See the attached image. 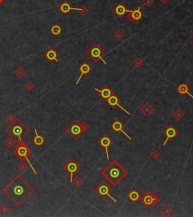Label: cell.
<instances>
[{"label":"cell","mask_w":193,"mask_h":217,"mask_svg":"<svg viewBox=\"0 0 193 217\" xmlns=\"http://www.w3.org/2000/svg\"><path fill=\"white\" fill-rule=\"evenodd\" d=\"M112 10H113L114 13L119 18H122L126 12H128V13L129 12V10L126 9L125 5L122 2H119L117 5L112 9Z\"/></svg>","instance_id":"17"},{"label":"cell","mask_w":193,"mask_h":217,"mask_svg":"<svg viewBox=\"0 0 193 217\" xmlns=\"http://www.w3.org/2000/svg\"><path fill=\"white\" fill-rule=\"evenodd\" d=\"M26 73H27V71H26L25 69H23L21 66H19V67L15 70V73L16 74V76H18L19 78L24 77V76H26Z\"/></svg>","instance_id":"25"},{"label":"cell","mask_w":193,"mask_h":217,"mask_svg":"<svg viewBox=\"0 0 193 217\" xmlns=\"http://www.w3.org/2000/svg\"><path fill=\"white\" fill-rule=\"evenodd\" d=\"M2 191L15 205L20 207L23 202L33 195L35 190L24 178L20 175H17L5 187Z\"/></svg>","instance_id":"1"},{"label":"cell","mask_w":193,"mask_h":217,"mask_svg":"<svg viewBox=\"0 0 193 217\" xmlns=\"http://www.w3.org/2000/svg\"><path fill=\"white\" fill-rule=\"evenodd\" d=\"M59 9L63 14H64V15H67V14L70 13V11H72V10L77 11V12L79 11V8L77 9V8L71 7V5H70L67 2H63L62 4L60 5Z\"/></svg>","instance_id":"19"},{"label":"cell","mask_w":193,"mask_h":217,"mask_svg":"<svg viewBox=\"0 0 193 217\" xmlns=\"http://www.w3.org/2000/svg\"><path fill=\"white\" fill-rule=\"evenodd\" d=\"M184 115H185L184 113L182 111V110L180 109V108H177V109L173 113L174 117L178 121L181 120V119L183 118V117H184Z\"/></svg>","instance_id":"26"},{"label":"cell","mask_w":193,"mask_h":217,"mask_svg":"<svg viewBox=\"0 0 193 217\" xmlns=\"http://www.w3.org/2000/svg\"><path fill=\"white\" fill-rule=\"evenodd\" d=\"M64 169L66 173L70 174V182L73 183V176H75V174H76L81 170V166L76 160L71 159L67 163H65V165L64 166Z\"/></svg>","instance_id":"9"},{"label":"cell","mask_w":193,"mask_h":217,"mask_svg":"<svg viewBox=\"0 0 193 217\" xmlns=\"http://www.w3.org/2000/svg\"><path fill=\"white\" fill-rule=\"evenodd\" d=\"M18 119V117H17L15 115H13V114H9V115L7 117V118H6V120H7V122L9 123V125L13 124L14 123L16 122Z\"/></svg>","instance_id":"34"},{"label":"cell","mask_w":193,"mask_h":217,"mask_svg":"<svg viewBox=\"0 0 193 217\" xmlns=\"http://www.w3.org/2000/svg\"><path fill=\"white\" fill-rule=\"evenodd\" d=\"M87 55L95 63H97L101 61L105 65H107V63L103 59V56L106 55V52L97 43H95L87 52Z\"/></svg>","instance_id":"7"},{"label":"cell","mask_w":193,"mask_h":217,"mask_svg":"<svg viewBox=\"0 0 193 217\" xmlns=\"http://www.w3.org/2000/svg\"><path fill=\"white\" fill-rule=\"evenodd\" d=\"M45 57L50 62H57L58 61V53L54 48H50L45 52Z\"/></svg>","instance_id":"18"},{"label":"cell","mask_w":193,"mask_h":217,"mask_svg":"<svg viewBox=\"0 0 193 217\" xmlns=\"http://www.w3.org/2000/svg\"><path fill=\"white\" fill-rule=\"evenodd\" d=\"M50 30H51V33L54 36H58L59 34H60L62 29H61L60 26H59V25L57 24H54L51 27Z\"/></svg>","instance_id":"27"},{"label":"cell","mask_w":193,"mask_h":217,"mask_svg":"<svg viewBox=\"0 0 193 217\" xmlns=\"http://www.w3.org/2000/svg\"><path fill=\"white\" fill-rule=\"evenodd\" d=\"M106 102L109 105V106L111 107V108H115V107H118V108H120L122 111H123L124 112L126 113L128 115H131V113H130L129 111H128L126 109H125L123 107L121 106V105L119 104L121 102L120 99L119 98V97L116 96L115 94H114V95H112L109 99H107V100L106 101Z\"/></svg>","instance_id":"13"},{"label":"cell","mask_w":193,"mask_h":217,"mask_svg":"<svg viewBox=\"0 0 193 217\" xmlns=\"http://www.w3.org/2000/svg\"><path fill=\"white\" fill-rule=\"evenodd\" d=\"M15 142H16V141H15L12 137H10L7 138V139L4 141V144L5 147L8 148H12V147L15 144Z\"/></svg>","instance_id":"29"},{"label":"cell","mask_w":193,"mask_h":217,"mask_svg":"<svg viewBox=\"0 0 193 217\" xmlns=\"http://www.w3.org/2000/svg\"><path fill=\"white\" fill-rule=\"evenodd\" d=\"M29 165L28 164V163L26 161V160H21V162H20L19 164H18V167L20 171H22V172H24V171H26V169L29 168Z\"/></svg>","instance_id":"28"},{"label":"cell","mask_w":193,"mask_h":217,"mask_svg":"<svg viewBox=\"0 0 193 217\" xmlns=\"http://www.w3.org/2000/svg\"><path fill=\"white\" fill-rule=\"evenodd\" d=\"M123 127H124L123 124H122L119 120L114 121V122L112 123V125H111V128L112 129V130H114V131L116 132V133H119V132H120V133H122V134L125 135V136H126L128 139L132 140V138H131V136H130L128 133H126L125 131H124Z\"/></svg>","instance_id":"16"},{"label":"cell","mask_w":193,"mask_h":217,"mask_svg":"<svg viewBox=\"0 0 193 217\" xmlns=\"http://www.w3.org/2000/svg\"><path fill=\"white\" fill-rule=\"evenodd\" d=\"M160 213L164 216H170L174 213V210L171 207L170 205H164L162 208L160 210Z\"/></svg>","instance_id":"23"},{"label":"cell","mask_w":193,"mask_h":217,"mask_svg":"<svg viewBox=\"0 0 193 217\" xmlns=\"http://www.w3.org/2000/svg\"><path fill=\"white\" fill-rule=\"evenodd\" d=\"M95 191L97 196H99L102 200H106L108 197L110 198L114 203H117V201L112 196L113 192L112 187L106 182H102L95 188Z\"/></svg>","instance_id":"6"},{"label":"cell","mask_w":193,"mask_h":217,"mask_svg":"<svg viewBox=\"0 0 193 217\" xmlns=\"http://www.w3.org/2000/svg\"><path fill=\"white\" fill-rule=\"evenodd\" d=\"M78 70H79L80 72V76H78L77 81L76 82V86L78 84V83H79L83 76H85V75L88 74V73H90L91 70V67L90 64H88V63H83V64H81V65H80Z\"/></svg>","instance_id":"15"},{"label":"cell","mask_w":193,"mask_h":217,"mask_svg":"<svg viewBox=\"0 0 193 217\" xmlns=\"http://www.w3.org/2000/svg\"><path fill=\"white\" fill-rule=\"evenodd\" d=\"M78 13H79L80 15H81L82 17H85L89 13V9H88L86 6L82 5L79 8V11H78Z\"/></svg>","instance_id":"32"},{"label":"cell","mask_w":193,"mask_h":217,"mask_svg":"<svg viewBox=\"0 0 193 217\" xmlns=\"http://www.w3.org/2000/svg\"><path fill=\"white\" fill-rule=\"evenodd\" d=\"M163 135L166 137L165 141L163 143V146H165L169 140H171L172 141V140H174V138L178 136L179 132L176 127L173 126H169L163 131Z\"/></svg>","instance_id":"10"},{"label":"cell","mask_w":193,"mask_h":217,"mask_svg":"<svg viewBox=\"0 0 193 217\" xmlns=\"http://www.w3.org/2000/svg\"><path fill=\"white\" fill-rule=\"evenodd\" d=\"M128 171L116 160H112L101 172V175L113 186L119 185L128 176Z\"/></svg>","instance_id":"2"},{"label":"cell","mask_w":193,"mask_h":217,"mask_svg":"<svg viewBox=\"0 0 193 217\" xmlns=\"http://www.w3.org/2000/svg\"><path fill=\"white\" fill-rule=\"evenodd\" d=\"M83 182H83V179L80 176H76L74 179H73V183L74 184V185L76 188H79L82 185Z\"/></svg>","instance_id":"30"},{"label":"cell","mask_w":193,"mask_h":217,"mask_svg":"<svg viewBox=\"0 0 193 217\" xmlns=\"http://www.w3.org/2000/svg\"><path fill=\"white\" fill-rule=\"evenodd\" d=\"M190 45H192V46L193 47V38H192L190 40Z\"/></svg>","instance_id":"40"},{"label":"cell","mask_w":193,"mask_h":217,"mask_svg":"<svg viewBox=\"0 0 193 217\" xmlns=\"http://www.w3.org/2000/svg\"><path fill=\"white\" fill-rule=\"evenodd\" d=\"M96 92H98L99 95L100 97H101L103 100L106 101L107 99H109L112 96V95H114V92L107 86H104L101 89H95Z\"/></svg>","instance_id":"14"},{"label":"cell","mask_w":193,"mask_h":217,"mask_svg":"<svg viewBox=\"0 0 193 217\" xmlns=\"http://www.w3.org/2000/svg\"><path fill=\"white\" fill-rule=\"evenodd\" d=\"M143 12L140 11V7H137L134 10L129 11L127 15V18L131 23L134 22H138L140 20H141L143 17Z\"/></svg>","instance_id":"12"},{"label":"cell","mask_w":193,"mask_h":217,"mask_svg":"<svg viewBox=\"0 0 193 217\" xmlns=\"http://www.w3.org/2000/svg\"><path fill=\"white\" fill-rule=\"evenodd\" d=\"M3 2H4V0H0V4H2V3Z\"/></svg>","instance_id":"41"},{"label":"cell","mask_w":193,"mask_h":217,"mask_svg":"<svg viewBox=\"0 0 193 217\" xmlns=\"http://www.w3.org/2000/svg\"><path fill=\"white\" fill-rule=\"evenodd\" d=\"M10 210H11V207L6 204H3L0 207V211H1L2 213H3L4 215L9 213V212H10Z\"/></svg>","instance_id":"33"},{"label":"cell","mask_w":193,"mask_h":217,"mask_svg":"<svg viewBox=\"0 0 193 217\" xmlns=\"http://www.w3.org/2000/svg\"><path fill=\"white\" fill-rule=\"evenodd\" d=\"M161 156V153L157 150H154L151 154V157L153 158V160H158V159Z\"/></svg>","instance_id":"37"},{"label":"cell","mask_w":193,"mask_h":217,"mask_svg":"<svg viewBox=\"0 0 193 217\" xmlns=\"http://www.w3.org/2000/svg\"><path fill=\"white\" fill-rule=\"evenodd\" d=\"M161 196L157 192L151 193L150 191H147L142 197H140V201L146 208L150 210L161 200Z\"/></svg>","instance_id":"8"},{"label":"cell","mask_w":193,"mask_h":217,"mask_svg":"<svg viewBox=\"0 0 193 217\" xmlns=\"http://www.w3.org/2000/svg\"><path fill=\"white\" fill-rule=\"evenodd\" d=\"M88 126L85 122H81L78 119H76L70 123L68 126L65 129V132L73 139L78 140L87 131Z\"/></svg>","instance_id":"4"},{"label":"cell","mask_w":193,"mask_h":217,"mask_svg":"<svg viewBox=\"0 0 193 217\" xmlns=\"http://www.w3.org/2000/svg\"><path fill=\"white\" fill-rule=\"evenodd\" d=\"M113 37H115V40H121L124 37V34L121 30H116L113 34Z\"/></svg>","instance_id":"36"},{"label":"cell","mask_w":193,"mask_h":217,"mask_svg":"<svg viewBox=\"0 0 193 217\" xmlns=\"http://www.w3.org/2000/svg\"><path fill=\"white\" fill-rule=\"evenodd\" d=\"M29 131L30 130L27 126L25 125L19 119L5 129L6 133L18 143L23 141V138L29 134Z\"/></svg>","instance_id":"3"},{"label":"cell","mask_w":193,"mask_h":217,"mask_svg":"<svg viewBox=\"0 0 193 217\" xmlns=\"http://www.w3.org/2000/svg\"><path fill=\"white\" fill-rule=\"evenodd\" d=\"M23 87H24V89H26V91H28V92H30V91H32L33 89L35 88V85H34L32 82L28 81L25 83L24 86H23Z\"/></svg>","instance_id":"35"},{"label":"cell","mask_w":193,"mask_h":217,"mask_svg":"<svg viewBox=\"0 0 193 217\" xmlns=\"http://www.w3.org/2000/svg\"><path fill=\"white\" fill-rule=\"evenodd\" d=\"M13 153L14 155H15L17 158H19L20 160H26V161L28 163V164L29 165V166H30L31 169L33 171L34 173H35L36 176H38V173H37L36 170L34 166H33L31 162L29 161V159H28L29 155L32 154V150L29 148V146H28V144H26V143H25L24 141H23L18 142V145H17L16 148L14 149Z\"/></svg>","instance_id":"5"},{"label":"cell","mask_w":193,"mask_h":217,"mask_svg":"<svg viewBox=\"0 0 193 217\" xmlns=\"http://www.w3.org/2000/svg\"><path fill=\"white\" fill-rule=\"evenodd\" d=\"M142 2L144 5H146V7H151L152 5L153 4L154 0H142Z\"/></svg>","instance_id":"38"},{"label":"cell","mask_w":193,"mask_h":217,"mask_svg":"<svg viewBox=\"0 0 193 217\" xmlns=\"http://www.w3.org/2000/svg\"><path fill=\"white\" fill-rule=\"evenodd\" d=\"M143 60L140 57L136 58V59L133 61V65H134V67H135L136 68H140L143 66Z\"/></svg>","instance_id":"31"},{"label":"cell","mask_w":193,"mask_h":217,"mask_svg":"<svg viewBox=\"0 0 193 217\" xmlns=\"http://www.w3.org/2000/svg\"><path fill=\"white\" fill-rule=\"evenodd\" d=\"M128 199L130 200V201L131 202H136L138 200H140V194L136 190H132L131 191H130L129 194L128 195Z\"/></svg>","instance_id":"24"},{"label":"cell","mask_w":193,"mask_h":217,"mask_svg":"<svg viewBox=\"0 0 193 217\" xmlns=\"http://www.w3.org/2000/svg\"><path fill=\"white\" fill-rule=\"evenodd\" d=\"M34 131H35V137H34L33 139V141L34 144L36 146H39H39H42V144H44V143H45V138L39 134L38 130H37L36 127L34 129Z\"/></svg>","instance_id":"21"},{"label":"cell","mask_w":193,"mask_h":217,"mask_svg":"<svg viewBox=\"0 0 193 217\" xmlns=\"http://www.w3.org/2000/svg\"><path fill=\"white\" fill-rule=\"evenodd\" d=\"M140 111L145 117H149L154 112V108L150 104L145 103L140 108Z\"/></svg>","instance_id":"20"},{"label":"cell","mask_w":193,"mask_h":217,"mask_svg":"<svg viewBox=\"0 0 193 217\" xmlns=\"http://www.w3.org/2000/svg\"><path fill=\"white\" fill-rule=\"evenodd\" d=\"M177 92L180 94V95H188L193 99V95H192V94L189 92V87H188L187 85L185 84V83H181V84L179 85L178 87L177 88Z\"/></svg>","instance_id":"22"},{"label":"cell","mask_w":193,"mask_h":217,"mask_svg":"<svg viewBox=\"0 0 193 217\" xmlns=\"http://www.w3.org/2000/svg\"><path fill=\"white\" fill-rule=\"evenodd\" d=\"M160 2H161L163 5H167V4H168L169 2H170V0H160Z\"/></svg>","instance_id":"39"},{"label":"cell","mask_w":193,"mask_h":217,"mask_svg":"<svg viewBox=\"0 0 193 217\" xmlns=\"http://www.w3.org/2000/svg\"><path fill=\"white\" fill-rule=\"evenodd\" d=\"M98 144L100 147L103 148L106 151V158H107V160H109V147H110V146L113 144V141H112V140L109 137V136H108V135L105 134V135H103V136L98 140Z\"/></svg>","instance_id":"11"}]
</instances>
